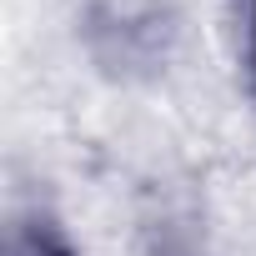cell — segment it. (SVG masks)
<instances>
[{"instance_id": "cell-1", "label": "cell", "mask_w": 256, "mask_h": 256, "mask_svg": "<svg viewBox=\"0 0 256 256\" xmlns=\"http://www.w3.org/2000/svg\"><path fill=\"white\" fill-rule=\"evenodd\" d=\"M16 256H66V246H60L56 236H46V231H30V236L20 241Z\"/></svg>"}]
</instances>
